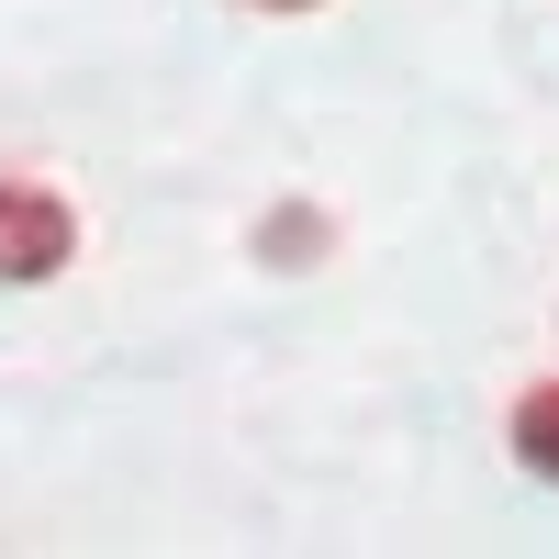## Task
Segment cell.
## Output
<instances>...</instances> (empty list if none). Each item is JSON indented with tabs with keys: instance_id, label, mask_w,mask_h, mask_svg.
<instances>
[{
	"instance_id": "obj_1",
	"label": "cell",
	"mask_w": 559,
	"mask_h": 559,
	"mask_svg": "<svg viewBox=\"0 0 559 559\" xmlns=\"http://www.w3.org/2000/svg\"><path fill=\"white\" fill-rule=\"evenodd\" d=\"M79 258V213L57 202V179H23V168H0V280H57Z\"/></svg>"
},
{
	"instance_id": "obj_2",
	"label": "cell",
	"mask_w": 559,
	"mask_h": 559,
	"mask_svg": "<svg viewBox=\"0 0 559 559\" xmlns=\"http://www.w3.org/2000/svg\"><path fill=\"white\" fill-rule=\"evenodd\" d=\"M503 448H515L526 481H559V381H526L515 414H503Z\"/></svg>"
},
{
	"instance_id": "obj_3",
	"label": "cell",
	"mask_w": 559,
	"mask_h": 559,
	"mask_svg": "<svg viewBox=\"0 0 559 559\" xmlns=\"http://www.w3.org/2000/svg\"><path fill=\"white\" fill-rule=\"evenodd\" d=\"M258 258H269V269H292V258H324V213H313V202H280V213L258 224Z\"/></svg>"
},
{
	"instance_id": "obj_4",
	"label": "cell",
	"mask_w": 559,
	"mask_h": 559,
	"mask_svg": "<svg viewBox=\"0 0 559 559\" xmlns=\"http://www.w3.org/2000/svg\"><path fill=\"white\" fill-rule=\"evenodd\" d=\"M247 12H313V0H247Z\"/></svg>"
}]
</instances>
